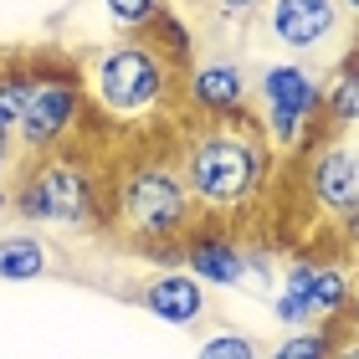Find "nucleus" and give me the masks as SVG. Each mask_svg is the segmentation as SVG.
<instances>
[{"label": "nucleus", "mask_w": 359, "mask_h": 359, "mask_svg": "<svg viewBox=\"0 0 359 359\" xmlns=\"http://www.w3.org/2000/svg\"><path fill=\"white\" fill-rule=\"evenodd\" d=\"M77 113H83V93L72 83H62V77L31 83L26 113H21V123H15V144H26L31 154H52L57 144L67 139V128L77 123Z\"/></svg>", "instance_id": "obj_6"}, {"label": "nucleus", "mask_w": 359, "mask_h": 359, "mask_svg": "<svg viewBox=\"0 0 359 359\" xmlns=\"http://www.w3.org/2000/svg\"><path fill=\"white\" fill-rule=\"evenodd\" d=\"M323 118L334 128L359 123V57H344L334 72V83L323 88Z\"/></svg>", "instance_id": "obj_14"}, {"label": "nucleus", "mask_w": 359, "mask_h": 359, "mask_svg": "<svg viewBox=\"0 0 359 359\" xmlns=\"http://www.w3.org/2000/svg\"><path fill=\"white\" fill-rule=\"evenodd\" d=\"M216 11H226V15H241V11H257L262 0H210Z\"/></svg>", "instance_id": "obj_21"}, {"label": "nucleus", "mask_w": 359, "mask_h": 359, "mask_svg": "<svg viewBox=\"0 0 359 359\" xmlns=\"http://www.w3.org/2000/svg\"><path fill=\"white\" fill-rule=\"evenodd\" d=\"M190 103L205 118H236L247 108V72L226 57H210L190 72Z\"/></svg>", "instance_id": "obj_9"}, {"label": "nucleus", "mask_w": 359, "mask_h": 359, "mask_svg": "<svg viewBox=\"0 0 359 359\" xmlns=\"http://www.w3.org/2000/svg\"><path fill=\"white\" fill-rule=\"evenodd\" d=\"M11 144H15V134H11V123H0V175H6V159H11Z\"/></svg>", "instance_id": "obj_22"}, {"label": "nucleus", "mask_w": 359, "mask_h": 359, "mask_svg": "<svg viewBox=\"0 0 359 359\" xmlns=\"http://www.w3.org/2000/svg\"><path fill=\"white\" fill-rule=\"evenodd\" d=\"M308 190L323 210L344 216L349 205H359V154L349 144H329L313 165H308Z\"/></svg>", "instance_id": "obj_11"}, {"label": "nucleus", "mask_w": 359, "mask_h": 359, "mask_svg": "<svg viewBox=\"0 0 359 359\" xmlns=\"http://www.w3.org/2000/svg\"><path fill=\"white\" fill-rule=\"evenodd\" d=\"M139 303L149 308V313L159 323H175V329H190V323H201L205 318V283H195L190 272H165V277H154L149 287L139 292Z\"/></svg>", "instance_id": "obj_12"}, {"label": "nucleus", "mask_w": 359, "mask_h": 359, "mask_svg": "<svg viewBox=\"0 0 359 359\" xmlns=\"http://www.w3.org/2000/svg\"><path fill=\"white\" fill-rule=\"evenodd\" d=\"M339 6H349V11H354V15H359V0H339Z\"/></svg>", "instance_id": "obj_26"}, {"label": "nucleus", "mask_w": 359, "mask_h": 359, "mask_svg": "<svg viewBox=\"0 0 359 359\" xmlns=\"http://www.w3.org/2000/svg\"><path fill=\"white\" fill-rule=\"evenodd\" d=\"M149 46L165 62H190L195 57V41H190V26L180 21L175 11H159L154 15V26H149Z\"/></svg>", "instance_id": "obj_15"}, {"label": "nucleus", "mask_w": 359, "mask_h": 359, "mask_svg": "<svg viewBox=\"0 0 359 359\" xmlns=\"http://www.w3.org/2000/svg\"><path fill=\"white\" fill-rule=\"evenodd\" d=\"M329 354H334V334H329V323H308V329H292L267 359H329Z\"/></svg>", "instance_id": "obj_16"}, {"label": "nucleus", "mask_w": 359, "mask_h": 359, "mask_svg": "<svg viewBox=\"0 0 359 359\" xmlns=\"http://www.w3.org/2000/svg\"><path fill=\"white\" fill-rule=\"evenodd\" d=\"M262 108H267L272 144L298 149V144H308V128L323 113V83L298 62H272L262 72Z\"/></svg>", "instance_id": "obj_5"}, {"label": "nucleus", "mask_w": 359, "mask_h": 359, "mask_svg": "<svg viewBox=\"0 0 359 359\" xmlns=\"http://www.w3.org/2000/svg\"><path fill=\"white\" fill-rule=\"evenodd\" d=\"M339 21H344L339 0H272V11H267L272 36L292 46V52H313V46L334 41Z\"/></svg>", "instance_id": "obj_7"}, {"label": "nucleus", "mask_w": 359, "mask_h": 359, "mask_svg": "<svg viewBox=\"0 0 359 359\" xmlns=\"http://www.w3.org/2000/svg\"><path fill=\"white\" fill-rule=\"evenodd\" d=\"M15 210L26 221H41V226H62V231H77L88 226V216L97 210V185L93 175L67 154H41L31 175L21 180L15 190Z\"/></svg>", "instance_id": "obj_4"}, {"label": "nucleus", "mask_w": 359, "mask_h": 359, "mask_svg": "<svg viewBox=\"0 0 359 359\" xmlns=\"http://www.w3.org/2000/svg\"><path fill=\"white\" fill-rule=\"evenodd\" d=\"M344 236H349V241H359V205H349V210H344Z\"/></svg>", "instance_id": "obj_24"}, {"label": "nucleus", "mask_w": 359, "mask_h": 359, "mask_svg": "<svg viewBox=\"0 0 359 359\" xmlns=\"http://www.w3.org/2000/svg\"><path fill=\"white\" fill-rule=\"evenodd\" d=\"M190 216H195V201L175 165L139 159V165H128L118 175V221L128 236H139V247H149V241H185Z\"/></svg>", "instance_id": "obj_2"}, {"label": "nucleus", "mask_w": 359, "mask_h": 359, "mask_svg": "<svg viewBox=\"0 0 359 359\" xmlns=\"http://www.w3.org/2000/svg\"><path fill=\"white\" fill-rule=\"evenodd\" d=\"M272 313L283 318L287 329H308V323H313V313H308L303 298H292V292H277V308H272Z\"/></svg>", "instance_id": "obj_20"}, {"label": "nucleus", "mask_w": 359, "mask_h": 359, "mask_svg": "<svg viewBox=\"0 0 359 359\" xmlns=\"http://www.w3.org/2000/svg\"><path fill=\"white\" fill-rule=\"evenodd\" d=\"M267 175V154L262 144L236 134V128H205V134L190 139L180 180H185L190 201L201 210H241L262 190Z\"/></svg>", "instance_id": "obj_1"}, {"label": "nucleus", "mask_w": 359, "mask_h": 359, "mask_svg": "<svg viewBox=\"0 0 359 359\" xmlns=\"http://www.w3.org/2000/svg\"><path fill=\"white\" fill-rule=\"evenodd\" d=\"M185 272L205 287H241L252 277V262H247V247H236L231 236H190Z\"/></svg>", "instance_id": "obj_10"}, {"label": "nucleus", "mask_w": 359, "mask_h": 359, "mask_svg": "<svg viewBox=\"0 0 359 359\" xmlns=\"http://www.w3.org/2000/svg\"><path fill=\"white\" fill-rule=\"evenodd\" d=\"M349 313H354V323H359V283L349 287Z\"/></svg>", "instance_id": "obj_25"}, {"label": "nucleus", "mask_w": 359, "mask_h": 359, "mask_svg": "<svg viewBox=\"0 0 359 359\" xmlns=\"http://www.w3.org/2000/svg\"><path fill=\"white\" fill-rule=\"evenodd\" d=\"M46 267H52V257H46V247L36 236H26V231L0 236V277H6V283H31V277H41Z\"/></svg>", "instance_id": "obj_13"}, {"label": "nucleus", "mask_w": 359, "mask_h": 359, "mask_svg": "<svg viewBox=\"0 0 359 359\" xmlns=\"http://www.w3.org/2000/svg\"><path fill=\"white\" fill-rule=\"evenodd\" d=\"M195 359H262L257 354V344L247 334H210V339H201V349H195Z\"/></svg>", "instance_id": "obj_18"}, {"label": "nucleus", "mask_w": 359, "mask_h": 359, "mask_svg": "<svg viewBox=\"0 0 359 359\" xmlns=\"http://www.w3.org/2000/svg\"><path fill=\"white\" fill-rule=\"evenodd\" d=\"M329 359H359V334L354 339H344V344H334V354Z\"/></svg>", "instance_id": "obj_23"}, {"label": "nucleus", "mask_w": 359, "mask_h": 359, "mask_svg": "<svg viewBox=\"0 0 359 359\" xmlns=\"http://www.w3.org/2000/svg\"><path fill=\"white\" fill-rule=\"evenodd\" d=\"M170 62L149 41H118L93 62V103L113 118H149L170 97Z\"/></svg>", "instance_id": "obj_3"}, {"label": "nucleus", "mask_w": 359, "mask_h": 359, "mask_svg": "<svg viewBox=\"0 0 359 359\" xmlns=\"http://www.w3.org/2000/svg\"><path fill=\"white\" fill-rule=\"evenodd\" d=\"M349 272L339 262H292L287 267V283L283 292H292V298H303V308L313 313V323H329L349 308Z\"/></svg>", "instance_id": "obj_8"}, {"label": "nucleus", "mask_w": 359, "mask_h": 359, "mask_svg": "<svg viewBox=\"0 0 359 359\" xmlns=\"http://www.w3.org/2000/svg\"><path fill=\"white\" fill-rule=\"evenodd\" d=\"M103 11H108L123 31H149L154 15L165 11V6H159V0H103Z\"/></svg>", "instance_id": "obj_17"}, {"label": "nucleus", "mask_w": 359, "mask_h": 359, "mask_svg": "<svg viewBox=\"0 0 359 359\" xmlns=\"http://www.w3.org/2000/svg\"><path fill=\"white\" fill-rule=\"evenodd\" d=\"M26 93H31V77H0V123H11V134L26 113Z\"/></svg>", "instance_id": "obj_19"}]
</instances>
